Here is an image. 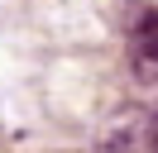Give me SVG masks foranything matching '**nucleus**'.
Masks as SVG:
<instances>
[{"mask_svg":"<svg viewBox=\"0 0 158 153\" xmlns=\"http://www.w3.org/2000/svg\"><path fill=\"white\" fill-rule=\"evenodd\" d=\"M96 153H158V115L129 110L96 134Z\"/></svg>","mask_w":158,"mask_h":153,"instance_id":"f257e3e1","label":"nucleus"},{"mask_svg":"<svg viewBox=\"0 0 158 153\" xmlns=\"http://www.w3.org/2000/svg\"><path fill=\"white\" fill-rule=\"evenodd\" d=\"M134 53L139 57H158V10H148L134 24Z\"/></svg>","mask_w":158,"mask_h":153,"instance_id":"f03ea898","label":"nucleus"}]
</instances>
